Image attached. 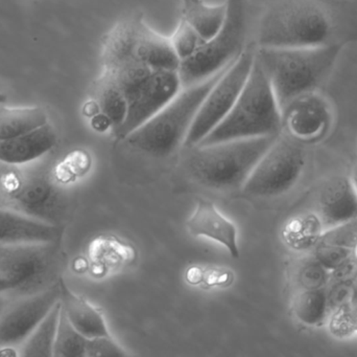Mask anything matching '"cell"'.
Instances as JSON below:
<instances>
[{
	"label": "cell",
	"instance_id": "1",
	"mask_svg": "<svg viewBox=\"0 0 357 357\" xmlns=\"http://www.w3.org/2000/svg\"><path fill=\"white\" fill-rule=\"evenodd\" d=\"M357 43V0H274L260 16L257 48Z\"/></svg>",
	"mask_w": 357,
	"mask_h": 357
},
{
	"label": "cell",
	"instance_id": "2",
	"mask_svg": "<svg viewBox=\"0 0 357 357\" xmlns=\"http://www.w3.org/2000/svg\"><path fill=\"white\" fill-rule=\"evenodd\" d=\"M343 46L257 48L256 58L266 71L281 113L291 103L314 94L333 73Z\"/></svg>",
	"mask_w": 357,
	"mask_h": 357
},
{
	"label": "cell",
	"instance_id": "3",
	"mask_svg": "<svg viewBox=\"0 0 357 357\" xmlns=\"http://www.w3.org/2000/svg\"><path fill=\"white\" fill-rule=\"evenodd\" d=\"M282 113L272 84L256 58L234 106L226 117L197 146L258 136H278Z\"/></svg>",
	"mask_w": 357,
	"mask_h": 357
},
{
	"label": "cell",
	"instance_id": "4",
	"mask_svg": "<svg viewBox=\"0 0 357 357\" xmlns=\"http://www.w3.org/2000/svg\"><path fill=\"white\" fill-rule=\"evenodd\" d=\"M231 65L201 83L183 88L165 108L123 138V142L156 159H165L175 153L184 146L202 103Z\"/></svg>",
	"mask_w": 357,
	"mask_h": 357
},
{
	"label": "cell",
	"instance_id": "5",
	"mask_svg": "<svg viewBox=\"0 0 357 357\" xmlns=\"http://www.w3.org/2000/svg\"><path fill=\"white\" fill-rule=\"evenodd\" d=\"M0 207L61 226L66 198L50 170L39 161L0 165Z\"/></svg>",
	"mask_w": 357,
	"mask_h": 357
},
{
	"label": "cell",
	"instance_id": "6",
	"mask_svg": "<svg viewBox=\"0 0 357 357\" xmlns=\"http://www.w3.org/2000/svg\"><path fill=\"white\" fill-rule=\"evenodd\" d=\"M278 136H258L195 146L188 167L195 180L210 188H243L258 161Z\"/></svg>",
	"mask_w": 357,
	"mask_h": 357
},
{
	"label": "cell",
	"instance_id": "7",
	"mask_svg": "<svg viewBox=\"0 0 357 357\" xmlns=\"http://www.w3.org/2000/svg\"><path fill=\"white\" fill-rule=\"evenodd\" d=\"M248 0H227L218 33L178 67L183 88L201 83L232 64L245 48L249 29Z\"/></svg>",
	"mask_w": 357,
	"mask_h": 357
},
{
	"label": "cell",
	"instance_id": "8",
	"mask_svg": "<svg viewBox=\"0 0 357 357\" xmlns=\"http://www.w3.org/2000/svg\"><path fill=\"white\" fill-rule=\"evenodd\" d=\"M58 242L0 247V278L12 285L8 295H35L56 284Z\"/></svg>",
	"mask_w": 357,
	"mask_h": 357
},
{
	"label": "cell",
	"instance_id": "9",
	"mask_svg": "<svg viewBox=\"0 0 357 357\" xmlns=\"http://www.w3.org/2000/svg\"><path fill=\"white\" fill-rule=\"evenodd\" d=\"M255 54L256 44L251 42L211 88L193 119L184 147L199 145L228 115L245 87Z\"/></svg>",
	"mask_w": 357,
	"mask_h": 357
},
{
	"label": "cell",
	"instance_id": "10",
	"mask_svg": "<svg viewBox=\"0 0 357 357\" xmlns=\"http://www.w3.org/2000/svg\"><path fill=\"white\" fill-rule=\"evenodd\" d=\"M305 166L304 151L295 140L279 136L243 186L247 194L274 197L291 190Z\"/></svg>",
	"mask_w": 357,
	"mask_h": 357
},
{
	"label": "cell",
	"instance_id": "11",
	"mask_svg": "<svg viewBox=\"0 0 357 357\" xmlns=\"http://www.w3.org/2000/svg\"><path fill=\"white\" fill-rule=\"evenodd\" d=\"M183 89L178 71L155 69L128 96V115L121 127L115 130L119 140L146 123L157 112L165 108Z\"/></svg>",
	"mask_w": 357,
	"mask_h": 357
},
{
	"label": "cell",
	"instance_id": "12",
	"mask_svg": "<svg viewBox=\"0 0 357 357\" xmlns=\"http://www.w3.org/2000/svg\"><path fill=\"white\" fill-rule=\"evenodd\" d=\"M60 282L45 291L10 301L0 314V348L20 347L60 300Z\"/></svg>",
	"mask_w": 357,
	"mask_h": 357
},
{
	"label": "cell",
	"instance_id": "13",
	"mask_svg": "<svg viewBox=\"0 0 357 357\" xmlns=\"http://www.w3.org/2000/svg\"><path fill=\"white\" fill-rule=\"evenodd\" d=\"M126 50L133 65H144L152 69L178 71V59L171 37H165L151 29L142 14L130 15L128 19Z\"/></svg>",
	"mask_w": 357,
	"mask_h": 357
},
{
	"label": "cell",
	"instance_id": "14",
	"mask_svg": "<svg viewBox=\"0 0 357 357\" xmlns=\"http://www.w3.org/2000/svg\"><path fill=\"white\" fill-rule=\"evenodd\" d=\"M318 211L325 226L335 228L357 219V193L351 180L335 176L319 193Z\"/></svg>",
	"mask_w": 357,
	"mask_h": 357
},
{
	"label": "cell",
	"instance_id": "15",
	"mask_svg": "<svg viewBox=\"0 0 357 357\" xmlns=\"http://www.w3.org/2000/svg\"><path fill=\"white\" fill-rule=\"evenodd\" d=\"M62 228L0 207V247L58 242Z\"/></svg>",
	"mask_w": 357,
	"mask_h": 357
},
{
	"label": "cell",
	"instance_id": "16",
	"mask_svg": "<svg viewBox=\"0 0 357 357\" xmlns=\"http://www.w3.org/2000/svg\"><path fill=\"white\" fill-rule=\"evenodd\" d=\"M187 228L195 237H204L220 243L234 259L239 257L236 226L211 201L202 199L197 203L195 211L187 220Z\"/></svg>",
	"mask_w": 357,
	"mask_h": 357
},
{
	"label": "cell",
	"instance_id": "17",
	"mask_svg": "<svg viewBox=\"0 0 357 357\" xmlns=\"http://www.w3.org/2000/svg\"><path fill=\"white\" fill-rule=\"evenodd\" d=\"M56 144V133L50 123L22 136L0 140V163L26 165L45 156Z\"/></svg>",
	"mask_w": 357,
	"mask_h": 357
},
{
	"label": "cell",
	"instance_id": "18",
	"mask_svg": "<svg viewBox=\"0 0 357 357\" xmlns=\"http://www.w3.org/2000/svg\"><path fill=\"white\" fill-rule=\"evenodd\" d=\"M282 119L294 136L308 138L324 129L328 112L324 103L310 94L291 103L282 111Z\"/></svg>",
	"mask_w": 357,
	"mask_h": 357
},
{
	"label": "cell",
	"instance_id": "19",
	"mask_svg": "<svg viewBox=\"0 0 357 357\" xmlns=\"http://www.w3.org/2000/svg\"><path fill=\"white\" fill-rule=\"evenodd\" d=\"M60 302L63 312L77 331L87 339L110 335L106 321L87 300L75 295L60 280Z\"/></svg>",
	"mask_w": 357,
	"mask_h": 357
},
{
	"label": "cell",
	"instance_id": "20",
	"mask_svg": "<svg viewBox=\"0 0 357 357\" xmlns=\"http://www.w3.org/2000/svg\"><path fill=\"white\" fill-rule=\"evenodd\" d=\"M94 98L100 112L104 113L115 130L121 127L128 115L127 96L119 82L106 73H102L94 86Z\"/></svg>",
	"mask_w": 357,
	"mask_h": 357
},
{
	"label": "cell",
	"instance_id": "21",
	"mask_svg": "<svg viewBox=\"0 0 357 357\" xmlns=\"http://www.w3.org/2000/svg\"><path fill=\"white\" fill-rule=\"evenodd\" d=\"M47 123V113L41 107H0V140L22 136Z\"/></svg>",
	"mask_w": 357,
	"mask_h": 357
},
{
	"label": "cell",
	"instance_id": "22",
	"mask_svg": "<svg viewBox=\"0 0 357 357\" xmlns=\"http://www.w3.org/2000/svg\"><path fill=\"white\" fill-rule=\"evenodd\" d=\"M60 300L54 304L45 318L39 323L26 341L19 347V356L25 357L54 356V346L60 320Z\"/></svg>",
	"mask_w": 357,
	"mask_h": 357
},
{
	"label": "cell",
	"instance_id": "23",
	"mask_svg": "<svg viewBox=\"0 0 357 357\" xmlns=\"http://www.w3.org/2000/svg\"><path fill=\"white\" fill-rule=\"evenodd\" d=\"M226 16V3L207 6L203 0H182V18L190 23L208 41L222 25Z\"/></svg>",
	"mask_w": 357,
	"mask_h": 357
},
{
	"label": "cell",
	"instance_id": "24",
	"mask_svg": "<svg viewBox=\"0 0 357 357\" xmlns=\"http://www.w3.org/2000/svg\"><path fill=\"white\" fill-rule=\"evenodd\" d=\"M326 289H308L296 298L294 312L299 322L306 326H320L331 314Z\"/></svg>",
	"mask_w": 357,
	"mask_h": 357
},
{
	"label": "cell",
	"instance_id": "25",
	"mask_svg": "<svg viewBox=\"0 0 357 357\" xmlns=\"http://www.w3.org/2000/svg\"><path fill=\"white\" fill-rule=\"evenodd\" d=\"M87 337L75 328L66 314L61 309L58 330L54 346V357L85 356Z\"/></svg>",
	"mask_w": 357,
	"mask_h": 357
},
{
	"label": "cell",
	"instance_id": "26",
	"mask_svg": "<svg viewBox=\"0 0 357 357\" xmlns=\"http://www.w3.org/2000/svg\"><path fill=\"white\" fill-rule=\"evenodd\" d=\"M331 330L340 337L357 333V275L347 303L335 310L331 316Z\"/></svg>",
	"mask_w": 357,
	"mask_h": 357
},
{
	"label": "cell",
	"instance_id": "27",
	"mask_svg": "<svg viewBox=\"0 0 357 357\" xmlns=\"http://www.w3.org/2000/svg\"><path fill=\"white\" fill-rule=\"evenodd\" d=\"M171 41L178 59L183 61L192 56L205 43L206 40L190 23L181 17L177 29L171 37Z\"/></svg>",
	"mask_w": 357,
	"mask_h": 357
},
{
	"label": "cell",
	"instance_id": "28",
	"mask_svg": "<svg viewBox=\"0 0 357 357\" xmlns=\"http://www.w3.org/2000/svg\"><path fill=\"white\" fill-rule=\"evenodd\" d=\"M319 224L312 222V219H298L291 222L287 228V239L291 245L295 247H304L306 245L318 242L321 235H319Z\"/></svg>",
	"mask_w": 357,
	"mask_h": 357
},
{
	"label": "cell",
	"instance_id": "29",
	"mask_svg": "<svg viewBox=\"0 0 357 357\" xmlns=\"http://www.w3.org/2000/svg\"><path fill=\"white\" fill-rule=\"evenodd\" d=\"M129 354L111 335L91 337L86 344L85 357H123Z\"/></svg>",
	"mask_w": 357,
	"mask_h": 357
},
{
	"label": "cell",
	"instance_id": "30",
	"mask_svg": "<svg viewBox=\"0 0 357 357\" xmlns=\"http://www.w3.org/2000/svg\"><path fill=\"white\" fill-rule=\"evenodd\" d=\"M327 270L323 268L316 259L312 263L307 264L303 270L304 285L306 289H319L322 287L323 274H326Z\"/></svg>",
	"mask_w": 357,
	"mask_h": 357
},
{
	"label": "cell",
	"instance_id": "31",
	"mask_svg": "<svg viewBox=\"0 0 357 357\" xmlns=\"http://www.w3.org/2000/svg\"><path fill=\"white\" fill-rule=\"evenodd\" d=\"M91 124L92 127L100 132L106 131V130H108L109 128L111 127L113 128L110 119H109L104 113L100 112V111L92 117Z\"/></svg>",
	"mask_w": 357,
	"mask_h": 357
},
{
	"label": "cell",
	"instance_id": "32",
	"mask_svg": "<svg viewBox=\"0 0 357 357\" xmlns=\"http://www.w3.org/2000/svg\"><path fill=\"white\" fill-rule=\"evenodd\" d=\"M12 291V285L8 282V281L4 280V279L0 278V293H10Z\"/></svg>",
	"mask_w": 357,
	"mask_h": 357
},
{
	"label": "cell",
	"instance_id": "33",
	"mask_svg": "<svg viewBox=\"0 0 357 357\" xmlns=\"http://www.w3.org/2000/svg\"><path fill=\"white\" fill-rule=\"evenodd\" d=\"M10 301V300L8 299V295H6V293H0V314L6 309Z\"/></svg>",
	"mask_w": 357,
	"mask_h": 357
},
{
	"label": "cell",
	"instance_id": "34",
	"mask_svg": "<svg viewBox=\"0 0 357 357\" xmlns=\"http://www.w3.org/2000/svg\"><path fill=\"white\" fill-rule=\"evenodd\" d=\"M352 184H354V189H356L357 193V165L354 167V171H352L351 177Z\"/></svg>",
	"mask_w": 357,
	"mask_h": 357
},
{
	"label": "cell",
	"instance_id": "35",
	"mask_svg": "<svg viewBox=\"0 0 357 357\" xmlns=\"http://www.w3.org/2000/svg\"><path fill=\"white\" fill-rule=\"evenodd\" d=\"M6 96L4 94H0V103L6 102Z\"/></svg>",
	"mask_w": 357,
	"mask_h": 357
},
{
	"label": "cell",
	"instance_id": "36",
	"mask_svg": "<svg viewBox=\"0 0 357 357\" xmlns=\"http://www.w3.org/2000/svg\"><path fill=\"white\" fill-rule=\"evenodd\" d=\"M0 165H1V163H0Z\"/></svg>",
	"mask_w": 357,
	"mask_h": 357
}]
</instances>
